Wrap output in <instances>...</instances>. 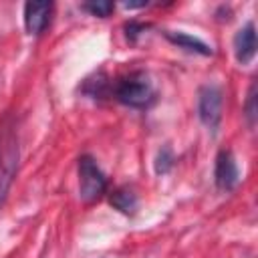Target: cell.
I'll return each mask as SVG.
<instances>
[{"label":"cell","instance_id":"cell-8","mask_svg":"<svg viewBox=\"0 0 258 258\" xmlns=\"http://www.w3.org/2000/svg\"><path fill=\"white\" fill-rule=\"evenodd\" d=\"M163 34H165V38H167L171 44H175V46H179V48H185V50H189V52H198V54H202V56H210V54H212V46L206 44L204 40L196 38V36H189V34H185V32H173V30H165Z\"/></svg>","mask_w":258,"mask_h":258},{"label":"cell","instance_id":"cell-11","mask_svg":"<svg viewBox=\"0 0 258 258\" xmlns=\"http://www.w3.org/2000/svg\"><path fill=\"white\" fill-rule=\"evenodd\" d=\"M171 167H173V153H171V149L165 145V147H161V149L157 151V155H155V173L163 175V173H167Z\"/></svg>","mask_w":258,"mask_h":258},{"label":"cell","instance_id":"cell-10","mask_svg":"<svg viewBox=\"0 0 258 258\" xmlns=\"http://www.w3.org/2000/svg\"><path fill=\"white\" fill-rule=\"evenodd\" d=\"M113 8H115V4L109 0H93V2L83 4V10H87L93 16H99V18H107L113 12Z\"/></svg>","mask_w":258,"mask_h":258},{"label":"cell","instance_id":"cell-13","mask_svg":"<svg viewBox=\"0 0 258 258\" xmlns=\"http://www.w3.org/2000/svg\"><path fill=\"white\" fill-rule=\"evenodd\" d=\"M145 28H147V24H141V22H135V20H131V22H127L125 24V36H127V40H131V42H135L137 38H139V34L141 32H145Z\"/></svg>","mask_w":258,"mask_h":258},{"label":"cell","instance_id":"cell-12","mask_svg":"<svg viewBox=\"0 0 258 258\" xmlns=\"http://www.w3.org/2000/svg\"><path fill=\"white\" fill-rule=\"evenodd\" d=\"M256 83H252L250 85V91H248V99H246V119H248V123L254 127V123H256V117H258V105H256Z\"/></svg>","mask_w":258,"mask_h":258},{"label":"cell","instance_id":"cell-3","mask_svg":"<svg viewBox=\"0 0 258 258\" xmlns=\"http://www.w3.org/2000/svg\"><path fill=\"white\" fill-rule=\"evenodd\" d=\"M77 171H79V196H81V200L85 204L97 202L107 191L105 173L99 169V165L95 163V159L91 155L79 157Z\"/></svg>","mask_w":258,"mask_h":258},{"label":"cell","instance_id":"cell-1","mask_svg":"<svg viewBox=\"0 0 258 258\" xmlns=\"http://www.w3.org/2000/svg\"><path fill=\"white\" fill-rule=\"evenodd\" d=\"M20 161V143L18 129L12 115H6L0 121V208L6 202L10 185L16 177Z\"/></svg>","mask_w":258,"mask_h":258},{"label":"cell","instance_id":"cell-2","mask_svg":"<svg viewBox=\"0 0 258 258\" xmlns=\"http://www.w3.org/2000/svg\"><path fill=\"white\" fill-rule=\"evenodd\" d=\"M113 95L119 103L133 109H145L155 101L153 83L143 71H133L121 77L113 87Z\"/></svg>","mask_w":258,"mask_h":258},{"label":"cell","instance_id":"cell-7","mask_svg":"<svg viewBox=\"0 0 258 258\" xmlns=\"http://www.w3.org/2000/svg\"><path fill=\"white\" fill-rule=\"evenodd\" d=\"M234 54L240 64H248L256 54V28L254 22H246L234 36Z\"/></svg>","mask_w":258,"mask_h":258},{"label":"cell","instance_id":"cell-6","mask_svg":"<svg viewBox=\"0 0 258 258\" xmlns=\"http://www.w3.org/2000/svg\"><path fill=\"white\" fill-rule=\"evenodd\" d=\"M52 14V2H26L24 4V26L28 34H40Z\"/></svg>","mask_w":258,"mask_h":258},{"label":"cell","instance_id":"cell-5","mask_svg":"<svg viewBox=\"0 0 258 258\" xmlns=\"http://www.w3.org/2000/svg\"><path fill=\"white\" fill-rule=\"evenodd\" d=\"M214 177H216V185L222 191H232L238 185L240 179V171H238V163L236 157L230 149H222L216 157V169H214Z\"/></svg>","mask_w":258,"mask_h":258},{"label":"cell","instance_id":"cell-9","mask_svg":"<svg viewBox=\"0 0 258 258\" xmlns=\"http://www.w3.org/2000/svg\"><path fill=\"white\" fill-rule=\"evenodd\" d=\"M109 200H111V206L117 208L123 214H135V210H137V196L129 187H117V189H113V194H111Z\"/></svg>","mask_w":258,"mask_h":258},{"label":"cell","instance_id":"cell-4","mask_svg":"<svg viewBox=\"0 0 258 258\" xmlns=\"http://www.w3.org/2000/svg\"><path fill=\"white\" fill-rule=\"evenodd\" d=\"M222 105H224V95L218 85H204L198 93V115L200 121L216 131L222 119Z\"/></svg>","mask_w":258,"mask_h":258}]
</instances>
